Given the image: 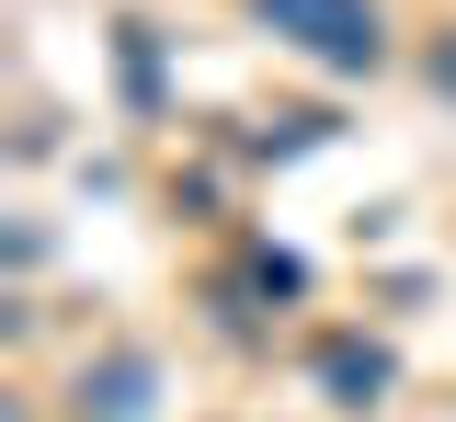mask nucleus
Wrapping results in <instances>:
<instances>
[{"label":"nucleus","mask_w":456,"mask_h":422,"mask_svg":"<svg viewBox=\"0 0 456 422\" xmlns=\"http://www.w3.org/2000/svg\"><path fill=\"white\" fill-rule=\"evenodd\" d=\"M251 23L285 35L297 58H320L331 80H365V69L388 58V12L377 0H251Z\"/></svg>","instance_id":"obj_1"},{"label":"nucleus","mask_w":456,"mask_h":422,"mask_svg":"<svg viewBox=\"0 0 456 422\" xmlns=\"http://www.w3.org/2000/svg\"><path fill=\"white\" fill-rule=\"evenodd\" d=\"M149 400H160V365L137 343H114L103 365H80V422H149Z\"/></svg>","instance_id":"obj_2"},{"label":"nucleus","mask_w":456,"mask_h":422,"mask_svg":"<svg viewBox=\"0 0 456 422\" xmlns=\"http://www.w3.org/2000/svg\"><path fill=\"white\" fill-rule=\"evenodd\" d=\"M308 365H320V388H331L342 411H377V400H388V377H399V365H388V343H365V331H331Z\"/></svg>","instance_id":"obj_3"},{"label":"nucleus","mask_w":456,"mask_h":422,"mask_svg":"<svg viewBox=\"0 0 456 422\" xmlns=\"http://www.w3.org/2000/svg\"><path fill=\"white\" fill-rule=\"evenodd\" d=\"M114 58H126V92L137 103H160V35L149 23H114Z\"/></svg>","instance_id":"obj_4"},{"label":"nucleus","mask_w":456,"mask_h":422,"mask_svg":"<svg viewBox=\"0 0 456 422\" xmlns=\"http://www.w3.org/2000/svg\"><path fill=\"white\" fill-rule=\"evenodd\" d=\"M422 80H434V92L456 103V35H434V58H422Z\"/></svg>","instance_id":"obj_5"}]
</instances>
